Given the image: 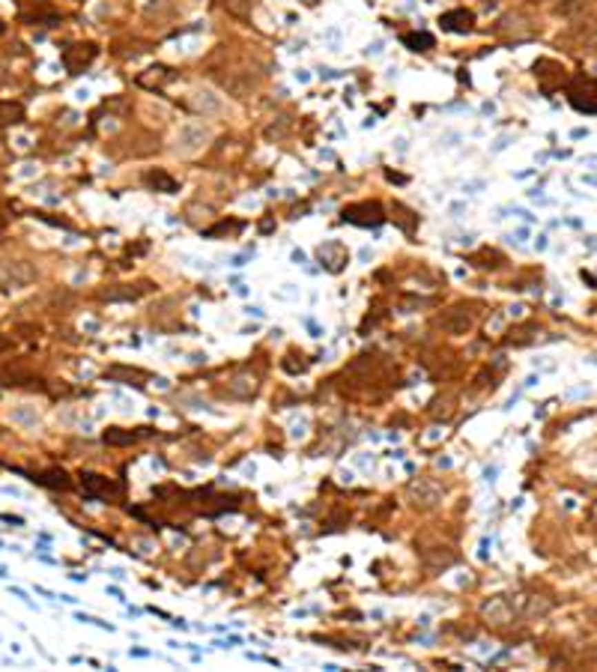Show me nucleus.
Wrapping results in <instances>:
<instances>
[{"label": "nucleus", "mask_w": 597, "mask_h": 672, "mask_svg": "<svg viewBox=\"0 0 597 672\" xmlns=\"http://www.w3.org/2000/svg\"><path fill=\"white\" fill-rule=\"evenodd\" d=\"M36 481L45 487H54V490H69L72 487V481L63 469H48V472H42V475H36Z\"/></svg>", "instance_id": "nucleus-17"}, {"label": "nucleus", "mask_w": 597, "mask_h": 672, "mask_svg": "<svg viewBox=\"0 0 597 672\" xmlns=\"http://www.w3.org/2000/svg\"><path fill=\"white\" fill-rule=\"evenodd\" d=\"M221 6L227 9L230 15H236V18H251V12H254V6H257V0H221Z\"/></svg>", "instance_id": "nucleus-22"}, {"label": "nucleus", "mask_w": 597, "mask_h": 672, "mask_svg": "<svg viewBox=\"0 0 597 672\" xmlns=\"http://www.w3.org/2000/svg\"><path fill=\"white\" fill-rule=\"evenodd\" d=\"M33 278H36V269L27 266L24 260H9V263H3V266H0V281H3L6 287H12V290L27 287Z\"/></svg>", "instance_id": "nucleus-6"}, {"label": "nucleus", "mask_w": 597, "mask_h": 672, "mask_svg": "<svg viewBox=\"0 0 597 672\" xmlns=\"http://www.w3.org/2000/svg\"><path fill=\"white\" fill-rule=\"evenodd\" d=\"M403 45L409 51H430L433 45H436V39H433L430 33H424V30L421 33H403Z\"/></svg>", "instance_id": "nucleus-21"}, {"label": "nucleus", "mask_w": 597, "mask_h": 672, "mask_svg": "<svg viewBox=\"0 0 597 672\" xmlns=\"http://www.w3.org/2000/svg\"><path fill=\"white\" fill-rule=\"evenodd\" d=\"M96 54H99V48L90 42L87 45H72V48L63 51V63H66L69 72H84L90 63L96 60Z\"/></svg>", "instance_id": "nucleus-8"}, {"label": "nucleus", "mask_w": 597, "mask_h": 672, "mask_svg": "<svg viewBox=\"0 0 597 672\" xmlns=\"http://www.w3.org/2000/svg\"><path fill=\"white\" fill-rule=\"evenodd\" d=\"M511 604H514V613L523 615V619H540V615L553 610V601L544 595H514Z\"/></svg>", "instance_id": "nucleus-5"}, {"label": "nucleus", "mask_w": 597, "mask_h": 672, "mask_svg": "<svg viewBox=\"0 0 597 672\" xmlns=\"http://www.w3.org/2000/svg\"><path fill=\"white\" fill-rule=\"evenodd\" d=\"M409 496L415 499V505H421V508H436L442 502V490L436 484H430V481H412Z\"/></svg>", "instance_id": "nucleus-10"}, {"label": "nucleus", "mask_w": 597, "mask_h": 672, "mask_svg": "<svg viewBox=\"0 0 597 672\" xmlns=\"http://www.w3.org/2000/svg\"><path fill=\"white\" fill-rule=\"evenodd\" d=\"M341 219L347 224H356V227H379L385 221V210L379 201H361V204L347 206V210L341 213Z\"/></svg>", "instance_id": "nucleus-2"}, {"label": "nucleus", "mask_w": 597, "mask_h": 672, "mask_svg": "<svg viewBox=\"0 0 597 672\" xmlns=\"http://www.w3.org/2000/svg\"><path fill=\"white\" fill-rule=\"evenodd\" d=\"M475 320H478V317H475V311L469 305H454V308H448V311L442 314L439 326L448 335H466V332L475 329Z\"/></svg>", "instance_id": "nucleus-3"}, {"label": "nucleus", "mask_w": 597, "mask_h": 672, "mask_svg": "<svg viewBox=\"0 0 597 672\" xmlns=\"http://www.w3.org/2000/svg\"><path fill=\"white\" fill-rule=\"evenodd\" d=\"M242 230V221H219L210 230H203V236H221V233H239Z\"/></svg>", "instance_id": "nucleus-25"}, {"label": "nucleus", "mask_w": 597, "mask_h": 672, "mask_svg": "<svg viewBox=\"0 0 597 672\" xmlns=\"http://www.w3.org/2000/svg\"><path fill=\"white\" fill-rule=\"evenodd\" d=\"M138 439H141V433H132V431H123V428H108L105 431L108 446H134Z\"/></svg>", "instance_id": "nucleus-20"}, {"label": "nucleus", "mask_w": 597, "mask_h": 672, "mask_svg": "<svg viewBox=\"0 0 597 672\" xmlns=\"http://www.w3.org/2000/svg\"><path fill=\"white\" fill-rule=\"evenodd\" d=\"M81 487H84V493L90 499H114L120 493V484H114V481L105 478V475H96V472H84V475H81Z\"/></svg>", "instance_id": "nucleus-7"}, {"label": "nucleus", "mask_w": 597, "mask_h": 672, "mask_svg": "<svg viewBox=\"0 0 597 672\" xmlns=\"http://www.w3.org/2000/svg\"><path fill=\"white\" fill-rule=\"evenodd\" d=\"M143 183L150 188H156V192H161V195H174L179 188L176 179L170 174H165V170H147V174H143Z\"/></svg>", "instance_id": "nucleus-15"}, {"label": "nucleus", "mask_w": 597, "mask_h": 672, "mask_svg": "<svg viewBox=\"0 0 597 672\" xmlns=\"http://www.w3.org/2000/svg\"><path fill=\"white\" fill-rule=\"evenodd\" d=\"M24 120V108L18 102H0V129H6V126H15Z\"/></svg>", "instance_id": "nucleus-19"}, {"label": "nucleus", "mask_w": 597, "mask_h": 672, "mask_svg": "<svg viewBox=\"0 0 597 672\" xmlns=\"http://www.w3.org/2000/svg\"><path fill=\"white\" fill-rule=\"evenodd\" d=\"M481 619H484V622H490V624H496V628H505V624H511L514 619H517L511 597L496 595V597H490V601H484V604H481Z\"/></svg>", "instance_id": "nucleus-4"}, {"label": "nucleus", "mask_w": 597, "mask_h": 672, "mask_svg": "<svg viewBox=\"0 0 597 672\" xmlns=\"http://www.w3.org/2000/svg\"><path fill=\"white\" fill-rule=\"evenodd\" d=\"M529 332H538V326H535V323H529V326H517V329H511V335H508V344H517V347H523V344H529V338H532Z\"/></svg>", "instance_id": "nucleus-23"}, {"label": "nucleus", "mask_w": 597, "mask_h": 672, "mask_svg": "<svg viewBox=\"0 0 597 672\" xmlns=\"http://www.w3.org/2000/svg\"><path fill=\"white\" fill-rule=\"evenodd\" d=\"M0 227H3V219H0Z\"/></svg>", "instance_id": "nucleus-28"}, {"label": "nucleus", "mask_w": 597, "mask_h": 672, "mask_svg": "<svg viewBox=\"0 0 597 672\" xmlns=\"http://www.w3.org/2000/svg\"><path fill=\"white\" fill-rule=\"evenodd\" d=\"M210 138V132L203 129V126H183L179 129V144H176V150H183V152H194V150H201L203 147V141Z\"/></svg>", "instance_id": "nucleus-12"}, {"label": "nucleus", "mask_w": 597, "mask_h": 672, "mask_svg": "<svg viewBox=\"0 0 597 672\" xmlns=\"http://www.w3.org/2000/svg\"><path fill=\"white\" fill-rule=\"evenodd\" d=\"M439 24H442V30H448V33H469L475 24V15L469 12V9H451V12H445L439 18Z\"/></svg>", "instance_id": "nucleus-11"}, {"label": "nucleus", "mask_w": 597, "mask_h": 672, "mask_svg": "<svg viewBox=\"0 0 597 672\" xmlns=\"http://www.w3.org/2000/svg\"><path fill=\"white\" fill-rule=\"evenodd\" d=\"M320 260L325 263L329 272H341L343 263H347V248L341 242H325V245H320Z\"/></svg>", "instance_id": "nucleus-13"}, {"label": "nucleus", "mask_w": 597, "mask_h": 672, "mask_svg": "<svg viewBox=\"0 0 597 672\" xmlns=\"http://www.w3.org/2000/svg\"><path fill=\"white\" fill-rule=\"evenodd\" d=\"M170 81H174V69H168V66H152V69L138 75V84L147 87V90H159V87L170 84Z\"/></svg>", "instance_id": "nucleus-14"}, {"label": "nucleus", "mask_w": 597, "mask_h": 672, "mask_svg": "<svg viewBox=\"0 0 597 672\" xmlns=\"http://www.w3.org/2000/svg\"><path fill=\"white\" fill-rule=\"evenodd\" d=\"M192 96L194 99H188V105H192L194 111H201V114H219L221 111V99L219 96L206 93V90H203V93L197 90V93H192Z\"/></svg>", "instance_id": "nucleus-16"}, {"label": "nucleus", "mask_w": 597, "mask_h": 672, "mask_svg": "<svg viewBox=\"0 0 597 672\" xmlns=\"http://www.w3.org/2000/svg\"><path fill=\"white\" fill-rule=\"evenodd\" d=\"M394 213H397V224H401L406 233H412V230H415V224H418V215H412V213L406 210V206H401V204L394 206Z\"/></svg>", "instance_id": "nucleus-24"}, {"label": "nucleus", "mask_w": 597, "mask_h": 672, "mask_svg": "<svg viewBox=\"0 0 597 672\" xmlns=\"http://www.w3.org/2000/svg\"><path fill=\"white\" fill-rule=\"evenodd\" d=\"M150 290V284H138V287H125V290H108L105 299L108 302H134Z\"/></svg>", "instance_id": "nucleus-18"}, {"label": "nucleus", "mask_w": 597, "mask_h": 672, "mask_svg": "<svg viewBox=\"0 0 597 672\" xmlns=\"http://www.w3.org/2000/svg\"><path fill=\"white\" fill-rule=\"evenodd\" d=\"M257 388H260L257 377H251V374H236L233 379H227V386H224V395L233 397V401H251V397L257 395Z\"/></svg>", "instance_id": "nucleus-9"}, {"label": "nucleus", "mask_w": 597, "mask_h": 672, "mask_svg": "<svg viewBox=\"0 0 597 672\" xmlns=\"http://www.w3.org/2000/svg\"><path fill=\"white\" fill-rule=\"evenodd\" d=\"M567 102L580 114H597V78L576 75L567 84Z\"/></svg>", "instance_id": "nucleus-1"}, {"label": "nucleus", "mask_w": 597, "mask_h": 672, "mask_svg": "<svg viewBox=\"0 0 597 672\" xmlns=\"http://www.w3.org/2000/svg\"><path fill=\"white\" fill-rule=\"evenodd\" d=\"M580 275H583V281H585V284H589L591 290H597V278H594V275H589V272H585V269L580 272Z\"/></svg>", "instance_id": "nucleus-26"}, {"label": "nucleus", "mask_w": 597, "mask_h": 672, "mask_svg": "<svg viewBox=\"0 0 597 672\" xmlns=\"http://www.w3.org/2000/svg\"><path fill=\"white\" fill-rule=\"evenodd\" d=\"M6 347H9V344H6V341H0V350H6Z\"/></svg>", "instance_id": "nucleus-27"}]
</instances>
